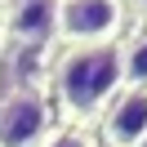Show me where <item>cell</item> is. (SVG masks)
<instances>
[{"instance_id": "obj_1", "label": "cell", "mask_w": 147, "mask_h": 147, "mask_svg": "<svg viewBox=\"0 0 147 147\" xmlns=\"http://www.w3.org/2000/svg\"><path fill=\"white\" fill-rule=\"evenodd\" d=\"M54 89H58V107L76 120L107 111L111 98L125 89L120 40H111V45H76L71 54H63V63L54 71Z\"/></svg>"}, {"instance_id": "obj_2", "label": "cell", "mask_w": 147, "mask_h": 147, "mask_svg": "<svg viewBox=\"0 0 147 147\" xmlns=\"http://www.w3.org/2000/svg\"><path fill=\"white\" fill-rule=\"evenodd\" d=\"M125 22L120 0H58V36L67 45H111Z\"/></svg>"}, {"instance_id": "obj_3", "label": "cell", "mask_w": 147, "mask_h": 147, "mask_svg": "<svg viewBox=\"0 0 147 147\" xmlns=\"http://www.w3.org/2000/svg\"><path fill=\"white\" fill-rule=\"evenodd\" d=\"M49 134V107L40 94H9L0 102V147H40Z\"/></svg>"}, {"instance_id": "obj_4", "label": "cell", "mask_w": 147, "mask_h": 147, "mask_svg": "<svg viewBox=\"0 0 147 147\" xmlns=\"http://www.w3.org/2000/svg\"><path fill=\"white\" fill-rule=\"evenodd\" d=\"M102 138L111 147H143L147 138V89H120L102 111Z\"/></svg>"}, {"instance_id": "obj_5", "label": "cell", "mask_w": 147, "mask_h": 147, "mask_svg": "<svg viewBox=\"0 0 147 147\" xmlns=\"http://www.w3.org/2000/svg\"><path fill=\"white\" fill-rule=\"evenodd\" d=\"M9 36L18 45H45L58 36V0H13Z\"/></svg>"}, {"instance_id": "obj_6", "label": "cell", "mask_w": 147, "mask_h": 147, "mask_svg": "<svg viewBox=\"0 0 147 147\" xmlns=\"http://www.w3.org/2000/svg\"><path fill=\"white\" fill-rule=\"evenodd\" d=\"M125 54V85L129 89H147V31L134 36L129 45H120Z\"/></svg>"}, {"instance_id": "obj_7", "label": "cell", "mask_w": 147, "mask_h": 147, "mask_svg": "<svg viewBox=\"0 0 147 147\" xmlns=\"http://www.w3.org/2000/svg\"><path fill=\"white\" fill-rule=\"evenodd\" d=\"M40 147H94V143L85 134H76V129H63V134H45Z\"/></svg>"}, {"instance_id": "obj_8", "label": "cell", "mask_w": 147, "mask_h": 147, "mask_svg": "<svg viewBox=\"0 0 147 147\" xmlns=\"http://www.w3.org/2000/svg\"><path fill=\"white\" fill-rule=\"evenodd\" d=\"M138 5H143V9H147V0H138Z\"/></svg>"}, {"instance_id": "obj_9", "label": "cell", "mask_w": 147, "mask_h": 147, "mask_svg": "<svg viewBox=\"0 0 147 147\" xmlns=\"http://www.w3.org/2000/svg\"><path fill=\"white\" fill-rule=\"evenodd\" d=\"M143 147H147V138H143Z\"/></svg>"}]
</instances>
